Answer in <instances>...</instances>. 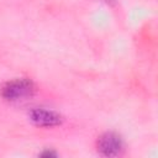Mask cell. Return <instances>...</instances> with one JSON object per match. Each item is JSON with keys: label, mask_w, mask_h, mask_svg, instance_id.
<instances>
[{"label": "cell", "mask_w": 158, "mask_h": 158, "mask_svg": "<svg viewBox=\"0 0 158 158\" xmlns=\"http://www.w3.org/2000/svg\"><path fill=\"white\" fill-rule=\"evenodd\" d=\"M123 139L114 131H107L100 135L96 139V151L104 157H117L123 152Z\"/></svg>", "instance_id": "7a4b0ae2"}, {"label": "cell", "mask_w": 158, "mask_h": 158, "mask_svg": "<svg viewBox=\"0 0 158 158\" xmlns=\"http://www.w3.org/2000/svg\"><path fill=\"white\" fill-rule=\"evenodd\" d=\"M101 1H105L106 4H114L115 2V0H101Z\"/></svg>", "instance_id": "5b68a950"}, {"label": "cell", "mask_w": 158, "mask_h": 158, "mask_svg": "<svg viewBox=\"0 0 158 158\" xmlns=\"http://www.w3.org/2000/svg\"><path fill=\"white\" fill-rule=\"evenodd\" d=\"M40 156H44V157H52V156H57V153L56 152H51V151H46V152H42V153H40Z\"/></svg>", "instance_id": "277c9868"}, {"label": "cell", "mask_w": 158, "mask_h": 158, "mask_svg": "<svg viewBox=\"0 0 158 158\" xmlns=\"http://www.w3.org/2000/svg\"><path fill=\"white\" fill-rule=\"evenodd\" d=\"M28 120L38 127H56L62 125L63 117L60 114H58L54 110L47 109V107H33L28 111Z\"/></svg>", "instance_id": "3957f363"}, {"label": "cell", "mask_w": 158, "mask_h": 158, "mask_svg": "<svg viewBox=\"0 0 158 158\" xmlns=\"http://www.w3.org/2000/svg\"><path fill=\"white\" fill-rule=\"evenodd\" d=\"M36 93L35 83L28 78H15L0 86V96L7 102H22L31 99Z\"/></svg>", "instance_id": "6da1fadb"}]
</instances>
